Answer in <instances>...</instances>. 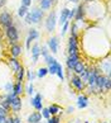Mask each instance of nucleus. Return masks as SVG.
Segmentation results:
<instances>
[{
	"mask_svg": "<svg viewBox=\"0 0 111 123\" xmlns=\"http://www.w3.org/2000/svg\"><path fill=\"white\" fill-rule=\"evenodd\" d=\"M75 13H76V8L69 9V10H68V15H67V20L73 19V17H75Z\"/></svg>",
	"mask_w": 111,
	"mask_h": 123,
	"instance_id": "obj_34",
	"label": "nucleus"
},
{
	"mask_svg": "<svg viewBox=\"0 0 111 123\" xmlns=\"http://www.w3.org/2000/svg\"><path fill=\"white\" fill-rule=\"evenodd\" d=\"M56 24H57V14H56L54 10H52L48 14L47 19H45V28H47V32H53L56 29Z\"/></svg>",
	"mask_w": 111,
	"mask_h": 123,
	"instance_id": "obj_5",
	"label": "nucleus"
},
{
	"mask_svg": "<svg viewBox=\"0 0 111 123\" xmlns=\"http://www.w3.org/2000/svg\"><path fill=\"white\" fill-rule=\"evenodd\" d=\"M58 46H59L58 37H50L47 41V47L49 48V51L52 53H57L58 52Z\"/></svg>",
	"mask_w": 111,
	"mask_h": 123,
	"instance_id": "obj_8",
	"label": "nucleus"
},
{
	"mask_svg": "<svg viewBox=\"0 0 111 123\" xmlns=\"http://www.w3.org/2000/svg\"><path fill=\"white\" fill-rule=\"evenodd\" d=\"M42 121V114L39 112H33L28 117V123H40Z\"/></svg>",
	"mask_w": 111,
	"mask_h": 123,
	"instance_id": "obj_18",
	"label": "nucleus"
},
{
	"mask_svg": "<svg viewBox=\"0 0 111 123\" xmlns=\"http://www.w3.org/2000/svg\"><path fill=\"white\" fill-rule=\"evenodd\" d=\"M48 111L50 113V116H56L57 113H59V107L58 105H56V104H53V105H50L48 108Z\"/></svg>",
	"mask_w": 111,
	"mask_h": 123,
	"instance_id": "obj_27",
	"label": "nucleus"
},
{
	"mask_svg": "<svg viewBox=\"0 0 111 123\" xmlns=\"http://www.w3.org/2000/svg\"><path fill=\"white\" fill-rule=\"evenodd\" d=\"M24 72H25L24 67L20 66V69L15 72V74H17V83H22V81H23V77H24Z\"/></svg>",
	"mask_w": 111,
	"mask_h": 123,
	"instance_id": "obj_23",
	"label": "nucleus"
},
{
	"mask_svg": "<svg viewBox=\"0 0 111 123\" xmlns=\"http://www.w3.org/2000/svg\"><path fill=\"white\" fill-rule=\"evenodd\" d=\"M42 118H45V119H49L50 118V113L48 111V108H42Z\"/></svg>",
	"mask_w": 111,
	"mask_h": 123,
	"instance_id": "obj_29",
	"label": "nucleus"
},
{
	"mask_svg": "<svg viewBox=\"0 0 111 123\" xmlns=\"http://www.w3.org/2000/svg\"><path fill=\"white\" fill-rule=\"evenodd\" d=\"M5 4H6V0H0V9L5 5Z\"/></svg>",
	"mask_w": 111,
	"mask_h": 123,
	"instance_id": "obj_44",
	"label": "nucleus"
},
{
	"mask_svg": "<svg viewBox=\"0 0 111 123\" xmlns=\"http://www.w3.org/2000/svg\"><path fill=\"white\" fill-rule=\"evenodd\" d=\"M48 74V69H45V67H40V69H38V71H37V76L38 77H44L45 75Z\"/></svg>",
	"mask_w": 111,
	"mask_h": 123,
	"instance_id": "obj_26",
	"label": "nucleus"
},
{
	"mask_svg": "<svg viewBox=\"0 0 111 123\" xmlns=\"http://www.w3.org/2000/svg\"><path fill=\"white\" fill-rule=\"evenodd\" d=\"M97 75H99V71H97L96 69H91V70H89V76H87V81L86 83L89 84V86H90V90H91V93L94 92V93H96V77H97Z\"/></svg>",
	"mask_w": 111,
	"mask_h": 123,
	"instance_id": "obj_4",
	"label": "nucleus"
},
{
	"mask_svg": "<svg viewBox=\"0 0 111 123\" xmlns=\"http://www.w3.org/2000/svg\"><path fill=\"white\" fill-rule=\"evenodd\" d=\"M0 123H6V117H1V116H0Z\"/></svg>",
	"mask_w": 111,
	"mask_h": 123,
	"instance_id": "obj_43",
	"label": "nucleus"
},
{
	"mask_svg": "<svg viewBox=\"0 0 111 123\" xmlns=\"http://www.w3.org/2000/svg\"><path fill=\"white\" fill-rule=\"evenodd\" d=\"M29 15H30V24H39L44 17V10H42L40 8H34L29 12Z\"/></svg>",
	"mask_w": 111,
	"mask_h": 123,
	"instance_id": "obj_2",
	"label": "nucleus"
},
{
	"mask_svg": "<svg viewBox=\"0 0 111 123\" xmlns=\"http://www.w3.org/2000/svg\"><path fill=\"white\" fill-rule=\"evenodd\" d=\"M68 53H69V55L78 53L77 37H73V36H69V38H68Z\"/></svg>",
	"mask_w": 111,
	"mask_h": 123,
	"instance_id": "obj_7",
	"label": "nucleus"
},
{
	"mask_svg": "<svg viewBox=\"0 0 111 123\" xmlns=\"http://www.w3.org/2000/svg\"><path fill=\"white\" fill-rule=\"evenodd\" d=\"M73 18H75L77 22H80L85 18V4H80V5L76 8V13H75V17Z\"/></svg>",
	"mask_w": 111,
	"mask_h": 123,
	"instance_id": "obj_13",
	"label": "nucleus"
},
{
	"mask_svg": "<svg viewBox=\"0 0 111 123\" xmlns=\"http://www.w3.org/2000/svg\"><path fill=\"white\" fill-rule=\"evenodd\" d=\"M27 93L29 94V95H32L34 93V86H33V84L32 83H29V85H28V88H27Z\"/></svg>",
	"mask_w": 111,
	"mask_h": 123,
	"instance_id": "obj_36",
	"label": "nucleus"
},
{
	"mask_svg": "<svg viewBox=\"0 0 111 123\" xmlns=\"http://www.w3.org/2000/svg\"><path fill=\"white\" fill-rule=\"evenodd\" d=\"M56 75H57L61 80H64V74H63V69H62V65H61V63H58V66H57V72H56Z\"/></svg>",
	"mask_w": 111,
	"mask_h": 123,
	"instance_id": "obj_28",
	"label": "nucleus"
},
{
	"mask_svg": "<svg viewBox=\"0 0 111 123\" xmlns=\"http://www.w3.org/2000/svg\"><path fill=\"white\" fill-rule=\"evenodd\" d=\"M78 61H80L78 53L68 55V57H67V67H68V70H73V67H75V65Z\"/></svg>",
	"mask_w": 111,
	"mask_h": 123,
	"instance_id": "obj_9",
	"label": "nucleus"
},
{
	"mask_svg": "<svg viewBox=\"0 0 111 123\" xmlns=\"http://www.w3.org/2000/svg\"><path fill=\"white\" fill-rule=\"evenodd\" d=\"M105 80H106V77L105 76H102V75H97V77H96V89L99 90V92H102V90L105 89Z\"/></svg>",
	"mask_w": 111,
	"mask_h": 123,
	"instance_id": "obj_16",
	"label": "nucleus"
},
{
	"mask_svg": "<svg viewBox=\"0 0 111 123\" xmlns=\"http://www.w3.org/2000/svg\"><path fill=\"white\" fill-rule=\"evenodd\" d=\"M13 24H14V18L10 13L6 12V10L0 12V25L4 27V28H6V27L13 25Z\"/></svg>",
	"mask_w": 111,
	"mask_h": 123,
	"instance_id": "obj_3",
	"label": "nucleus"
},
{
	"mask_svg": "<svg viewBox=\"0 0 111 123\" xmlns=\"http://www.w3.org/2000/svg\"><path fill=\"white\" fill-rule=\"evenodd\" d=\"M85 1H86V3H89V1H92V0H85Z\"/></svg>",
	"mask_w": 111,
	"mask_h": 123,
	"instance_id": "obj_47",
	"label": "nucleus"
},
{
	"mask_svg": "<svg viewBox=\"0 0 111 123\" xmlns=\"http://www.w3.org/2000/svg\"><path fill=\"white\" fill-rule=\"evenodd\" d=\"M40 56V47L38 43H35L33 47H32V58H33V63L38 62V58Z\"/></svg>",
	"mask_w": 111,
	"mask_h": 123,
	"instance_id": "obj_15",
	"label": "nucleus"
},
{
	"mask_svg": "<svg viewBox=\"0 0 111 123\" xmlns=\"http://www.w3.org/2000/svg\"><path fill=\"white\" fill-rule=\"evenodd\" d=\"M105 123H106V122H105Z\"/></svg>",
	"mask_w": 111,
	"mask_h": 123,
	"instance_id": "obj_48",
	"label": "nucleus"
},
{
	"mask_svg": "<svg viewBox=\"0 0 111 123\" xmlns=\"http://www.w3.org/2000/svg\"><path fill=\"white\" fill-rule=\"evenodd\" d=\"M40 55H42L43 57H47L48 55H49V48L47 47V44H45V46H43V47L40 48Z\"/></svg>",
	"mask_w": 111,
	"mask_h": 123,
	"instance_id": "obj_31",
	"label": "nucleus"
},
{
	"mask_svg": "<svg viewBox=\"0 0 111 123\" xmlns=\"http://www.w3.org/2000/svg\"><path fill=\"white\" fill-rule=\"evenodd\" d=\"M77 107L80 109L89 107V98H87L86 95H80V97L77 98Z\"/></svg>",
	"mask_w": 111,
	"mask_h": 123,
	"instance_id": "obj_17",
	"label": "nucleus"
},
{
	"mask_svg": "<svg viewBox=\"0 0 111 123\" xmlns=\"http://www.w3.org/2000/svg\"><path fill=\"white\" fill-rule=\"evenodd\" d=\"M71 83L77 90H83V88H85V83L81 80V77L78 75H73L71 77Z\"/></svg>",
	"mask_w": 111,
	"mask_h": 123,
	"instance_id": "obj_10",
	"label": "nucleus"
},
{
	"mask_svg": "<svg viewBox=\"0 0 111 123\" xmlns=\"http://www.w3.org/2000/svg\"><path fill=\"white\" fill-rule=\"evenodd\" d=\"M22 5L29 8V6L32 5V0H22Z\"/></svg>",
	"mask_w": 111,
	"mask_h": 123,
	"instance_id": "obj_40",
	"label": "nucleus"
},
{
	"mask_svg": "<svg viewBox=\"0 0 111 123\" xmlns=\"http://www.w3.org/2000/svg\"><path fill=\"white\" fill-rule=\"evenodd\" d=\"M83 70H85V65H83L82 61H78L75 65V67H73V71L76 72V75H80Z\"/></svg>",
	"mask_w": 111,
	"mask_h": 123,
	"instance_id": "obj_22",
	"label": "nucleus"
},
{
	"mask_svg": "<svg viewBox=\"0 0 111 123\" xmlns=\"http://www.w3.org/2000/svg\"><path fill=\"white\" fill-rule=\"evenodd\" d=\"M73 111H75V108H73V107H68L67 108V113H72Z\"/></svg>",
	"mask_w": 111,
	"mask_h": 123,
	"instance_id": "obj_45",
	"label": "nucleus"
},
{
	"mask_svg": "<svg viewBox=\"0 0 111 123\" xmlns=\"http://www.w3.org/2000/svg\"><path fill=\"white\" fill-rule=\"evenodd\" d=\"M77 32H78L77 25H76V24H72V25H71V36H73V37H78Z\"/></svg>",
	"mask_w": 111,
	"mask_h": 123,
	"instance_id": "obj_33",
	"label": "nucleus"
},
{
	"mask_svg": "<svg viewBox=\"0 0 111 123\" xmlns=\"http://www.w3.org/2000/svg\"><path fill=\"white\" fill-rule=\"evenodd\" d=\"M9 103H10V108L13 109L14 112H19L22 109V99L18 97V95H17V97H14Z\"/></svg>",
	"mask_w": 111,
	"mask_h": 123,
	"instance_id": "obj_11",
	"label": "nucleus"
},
{
	"mask_svg": "<svg viewBox=\"0 0 111 123\" xmlns=\"http://www.w3.org/2000/svg\"><path fill=\"white\" fill-rule=\"evenodd\" d=\"M30 104L37 109V111H42V108H43V105H42V94H37L35 97L32 98Z\"/></svg>",
	"mask_w": 111,
	"mask_h": 123,
	"instance_id": "obj_12",
	"label": "nucleus"
},
{
	"mask_svg": "<svg viewBox=\"0 0 111 123\" xmlns=\"http://www.w3.org/2000/svg\"><path fill=\"white\" fill-rule=\"evenodd\" d=\"M0 116H1V117H6V111L4 108H1V107H0Z\"/></svg>",
	"mask_w": 111,
	"mask_h": 123,
	"instance_id": "obj_42",
	"label": "nucleus"
},
{
	"mask_svg": "<svg viewBox=\"0 0 111 123\" xmlns=\"http://www.w3.org/2000/svg\"><path fill=\"white\" fill-rule=\"evenodd\" d=\"M4 29H5V34H6V37L9 39V42H10L11 44L17 43L18 39H19V33H18V28L15 27V24L9 25Z\"/></svg>",
	"mask_w": 111,
	"mask_h": 123,
	"instance_id": "obj_1",
	"label": "nucleus"
},
{
	"mask_svg": "<svg viewBox=\"0 0 111 123\" xmlns=\"http://www.w3.org/2000/svg\"><path fill=\"white\" fill-rule=\"evenodd\" d=\"M13 92L15 93L17 95H19V94H22V92H23V83H15L13 85Z\"/></svg>",
	"mask_w": 111,
	"mask_h": 123,
	"instance_id": "obj_24",
	"label": "nucleus"
},
{
	"mask_svg": "<svg viewBox=\"0 0 111 123\" xmlns=\"http://www.w3.org/2000/svg\"><path fill=\"white\" fill-rule=\"evenodd\" d=\"M6 123H20L19 118H6Z\"/></svg>",
	"mask_w": 111,
	"mask_h": 123,
	"instance_id": "obj_37",
	"label": "nucleus"
},
{
	"mask_svg": "<svg viewBox=\"0 0 111 123\" xmlns=\"http://www.w3.org/2000/svg\"><path fill=\"white\" fill-rule=\"evenodd\" d=\"M68 28H69V20H67L66 23H64L63 25H62V29H61V34L62 36H64L67 33V31H68Z\"/></svg>",
	"mask_w": 111,
	"mask_h": 123,
	"instance_id": "obj_32",
	"label": "nucleus"
},
{
	"mask_svg": "<svg viewBox=\"0 0 111 123\" xmlns=\"http://www.w3.org/2000/svg\"><path fill=\"white\" fill-rule=\"evenodd\" d=\"M1 108H4L5 111H9V108H10V103H9L8 99H4L1 102Z\"/></svg>",
	"mask_w": 111,
	"mask_h": 123,
	"instance_id": "obj_35",
	"label": "nucleus"
},
{
	"mask_svg": "<svg viewBox=\"0 0 111 123\" xmlns=\"http://www.w3.org/2000/svg\"><path fill=\"white\" fill-rule=\"evenodd\" d=\"M10 52H11V56L17 58V57L22 53V46H19L18 43L11 44V51H10Z\"/></svg>",
	"mask_w": 111,
	"mask_h": 123,
	"instance_id": "obj_21",
	"label": "nucleus"
},
{
	"mask_svg": "<svg viewBox=\"0 0 111 123\" xmlns=\"http://www.w3.org/2000/svg\"><path fill=\"white\" fill-rule=\"evenodd\" d=\"M67 1H69V3H75V4H77V3H80V0H67Z\"/></svg>",
	"mask_w": 111,
	"mask_h": 123,
	"instance_id": "obj_46",
	"label": "nucleus"
},
{
	"mask_svg": "<svg viewBox=\"0 0 111 123\" xmlns=\"http://www.w3.org/2000/svg\"><path fill=\"white\" fill-rule=\"evenodd\" d=\"M5 89H6V92H11V90H13V84L11 83H8L5 85Z\"/></svg>",
	"mask_w": 111,
	"mask_h": 123,
	"instance_id": "obj_41",
	"label": "nucleus"
},
{
	"mask_svg": "<svg viewBox=\"0 0 111 123\" xmlns=\"http://www.w3.org/2000/svg\"><path fill=\"white\" fill-rule=\"evenodd\" d=\"M9 66L11 67V70H13L14 72H17L18 70L20 69V66H22V65H20V62L18 61L15 57H13V58H10V60H9Z\"/></svg>",
	"mask_w": 111,
	"mask_h": 123,
	"instance_id": "obj_20",
	"label": "nucleus"
},
{
	"mask_svg": "<svg viewBox=\"0 0 111 123\" xmlns=\"http://www.w3.org/2000/svg\"><path fill=\"white\" fill-rule=\"evenodd\" d=\"M28 12H29V8H27L24 5H20L19 9H18V17H19V18H24V15L27 14Z\"/></svg>",
	"mask_w": 111,
	"mask_h": 123,
	"instance_id": "obj_25",
	"label": "nucleus"
},
{
	"mask_svg": "<svg viewBox=\"0 0 111 123\" xmlns=\"http://www.w3.org/2000/svg\"><path fill=\"white\" fill-rule=\"evenodd\" d=\"M111 88V79H110V75L109 76H106V80H105V92H109Z\"/></svg>",
	"mask_w": 111,
	"mask_h": 123,
	"instance_id": "obj_30",
	"label": "nucleus"
},
{
	"mask_svg": "<svg viewBox=\"0 0 111 123\" xmlns=\"http://www.w3.org/2000/svg\"><path fill=\"white\" fill-rule=\"evenodd\" d=\"M39 38V32L37 31L35 28H30L29 32H28V37L25 39V46L27 48H30V43H32V41H35V39H38Z\"/></svg>",
	"mask_w": 111,
	"mask_h": 123,
	"instance_id": "obj_6",
	"label": "nucleus"
},
{
	"mask_svg": "<svg viewBox=\"0 0 111 123\" xmlns=\"http://www.w3.org/2000/svg\"><path fill=\"white\" fill-rule=\"evenodd\" d=\"M68 10H69L68 8H63L62 10H61V14H59V18L57 19V22H58V23L61 24V25H63V24H64V23H66V22H67V15H68Z\"/></svg>",
	"mask_w": 111,
	"mask_h": 123,
	"instance_id": "obj_19",
	"label": "nucleus"
},
{
	"mask_svg": "<svg viewBox=\"0 0 111 123\" xmlns=\"http://www.w3.org/2000/svg\"><path fill=\"white\" fill-rule=\"evenodd\" d=\"M47 121H48L47 123H59V117L52 116V118H49V119H47Z\"/></svg>",
	"mask_w": 111,
	"mask_h": 123,
	"instance_id": "obj_38",
	"label": "nucleus"
},
{
	"mask_svg": "<svg viewBox=\"0 0 111 123\" xmlns=\"http://www.w3.org/2000/svg\"><path fill=\"white\" fill-rule=\"evenodd\" d=\"M58 0H39V8L42 10H48L50 9Z\"/></svg>",
	"mask_w": 111,
	"mask_h": 123,
	"instance_id": "obj_14",
	"label": "nucleus"
},
{
	"mask_svg": "<svg viewBox=\"0 0 111 123\" xmlns=\"http://www.w3.org/2000/svg\"><path fill=\"white\" fill-rule=\"evenodd\" d=\"M28 80L29 81H33L34 79H35V76H37V74H34V72H32V71H28Z\"/></svg>",
	"mask_w": 111,
	"mask_h": 123,
	"instance_id": "obj_39",
	"label": "nucleus"
}]
</instances>
